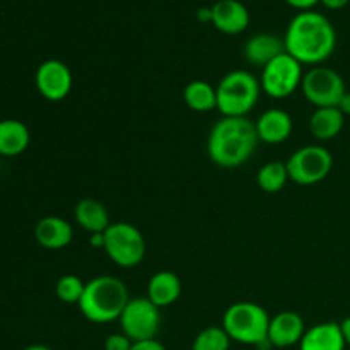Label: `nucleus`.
<instances>
[{
  "instance_id": "2eb2a0df",
  "label": "nucleus",
  "mask_w": 350,
  "mask_h": 350,
  "mask_svg": "<svg viewBox=\"0 0 350 350\" xmlns=\"http://www.w3.org/2000/svg\"><path fill=\"white\" fill-rule=\"evenodd\" d=\"M34 238L40 246L46 250L67 248L74 239V229L65 219L58 215H48L36 224Z\"/></svg>"
},
{
  "instance_id": "473e14b6",
  "label": "nucleus",
  "mask_w": 350,
  "mask_h": 350,
  "mask_svg": "<svg viewBox=\"0 0 350 350\" xmlns=\"http://www.w3.org/2000/svg\"><path fill=\"white\" fill-rule=\"evenodd\" d=\"M340 330H342V335H344L345 345H349V347H350V317L345 318V320L342 321Z\"/></svg>"
},
{
  "instance_id": "4be33fe9",
  "label": "nucleus",
  "mask_w": 350,
  "mask_h": 350,
  "mask_svg": "<svg viewBox=\"0 0 350 350\" xmlns=\"http://www.w3.org/2000/svg\"><path fill=\"white\" fill-rule=\"evenodd\" d=\"M185 105L197 113H208L217 108V91L205 81H193L183 91Z\"/></svg>"
},
{
  "instance_id": "20e7f679",
  "label": "nucleus",
  "mask_w": 350,
  "mask_h": 350,
  "mask_svg": "<svg viewBox=\"0 0 350 350\" xmlns=\"http://www.w3.org/2000/svg\"><path fill=\"white\" fill-rule=\"evenodd\" d=\"M269 325V313L260 304L250 301L231 304L222 317V328L226 334L231 340L245 345H270L267 340Z\"/></svg>"
},
{
  "instance_id": "5701e85b",
  "label": "nucleus",
  "mask_w": 350,
  "mask_h": 350,
  "mask_svg": "<svg viewBox=\"0 0 350 350\" xmlns=\"http://www.w3.org/2000/svg\"><path fill=\"white\" fill-rule=\"evenodd\" d=\"M289 181L287 166L282 161H270L260 167L256 174V183L265 193H279Z\"/></svg>"
},
{
  "instance_id": "6e6552de",
  "label": "nucleus",
  "mask_w": 350,
  "mask_h": 350,
  "mask_svg": "<svg viewBox=\"0 0 350 350\" xmlns=\"http://www.w3.org/2000/svg\"><path fill=\"white\" fill-rule=\"evenodd\" d=\"M286 166L291 181L310 187L320 183L330 174L334 157L323 146H304L287 159Z\"/></svg>"
},
{
  "instance_id": "cd10ccee",
  "label": "nucleus",
  "mask_w": 350,
  "mask_h": 350,
  "mask_svg": "<svg viewBox=\"0 0 350 350\" xmlns=\"http://www.w3.org/2000/svg\"><path fill=\"white\" fill-rule=\"evenodd\" d=\"M287 3H289L291 7H294V9H297L299 12H303V10H311L314 5H317L320 0H286Z\"/></svg>"
},
{
  "instance_id": "6ab92c4d",
  "label": "nucleus",
  "mask_w": 350,
  "mask_h": 350,
  "mask_svg": "<svg viewBox=\"0 0 350 350\" xmlns=\"http://www.w3.org/2000/svg\"><path fill=\"white\" fill-rule=\"evenodd\" d=\"M31 142L29 129L19 120H0V156L16 157L27 149Z\"/></svg>"
},
{
  "instance_id": "f257e3e1",
  "label": "nucleus",
  "mask_w": 350,
  "mask_h": 350,
  "mask_svg": "<svg viewBox=\"0 0 350 350\" xmlns=\"http://www.w3.org/2000/svg\"><path fill=\"white\" fill-rule=\"evenodd\" d=\"M284 46L301 65H321L332 57L337 46L335 27L323 14L303 10L289 23Z\"/></svg>"
},
{
  "instance_id": "dca6fc26",
  "label": "nucleus",
  "mask_w": 350,
  "mask_h": 350,
  "mask_svg": "<svg viewBox=\"0 0 350 350\" xmlns=\"http://www.w3.org/2000/svg\"><path fill=\"white\" fill-rule=\"evenodd\" d=\"M345 340L340 323L325 321L304 332L299 342V350H345Z\"/></svg>"
},
{
  "instance_id": "423d86ee",
  "label": "nucleus",
  "mask_w": 350,
  "mask_h": 350,
  "mask_svg": "<svg viewBox=\"0 0 350 350\" xmlns=\"http://www.w3.org/2000/svg\"><path fill=\"white\" fill-rule=\"evenodd\" d=\"M108 258L122 269H132L142 263L146 256V239L142 232L129 222H115L105 231V246Z\"/></svg>"
},
{
  "instance_id": "9b49d317",
  "label": "nucleus",
  "mask_w": 350,
  "mask_h": 350,
  "mask_svg": "<svg viewBox=\"0 0 350 350\" xmlns=\"http://www.w3.org/2000/svg\"><path fill=\"white\" fill-rule=\"evenodd\" d=\"M36 89L44 99L48 101H64L72 91V72L64 62L60 60H46L38 67L36 75Z\"/></svg>"
},
{
  "instance_id": "393cba45",
  "label": "nucleus",
  "mask_w": 350,
  "mask_h": 350,
  "mask_svg": "<svg viewBox=\"0 0 350 350\" xmlns=\"http://www.w3.org/2000/svg\"><path fill=\"white\" fill-rule=\"evenodd\" d=\"M85 282L81 277L74 275V273H67V275L60 277L55 286V293L57 297L65 304H79L82 294H84Z\"/></svg>"
},
{
  "instance_id": "4468645a",
  "label": "nucleus",
  "mask_w": 350,
  "mask_h": 350,
  "mask_svg": "<svg viewBox=\"0 0 350 350\" xmlns=\"http://www.w3.org/2000/svg\"><path fill=\"white\" fill-rule=\"evenodd\" d=\"M258 139L265 144H282L293 133V118L287 111L279 108L267 109L255 123Z\"/></svg>"
},
{
  "instance_id": "7ed1b4c3",
  "label": "nucleus",
  "mask_w": 350,
  "mask_h": 350,
  "mask_svg": "<svg viewBox=\"0 0 350 350\" xmlns=\"http://www.w3.org/2000/svg\"><path fill=\"white\" fill-rule=\"evenodd\" d=\"M129 301V289L123 280L111 275H99L85 282L84 294L77 306L85 320L103 325L120 320Z\"/></svg>"
},
{
  "instance_id": "f3484780",
  "label": "nucleus",
  "mask_w": 350,
  "mask_h": 350,
  "mask_svg": "<svg viewBox=\"0 0 350 350\" xmlns=\"http://www.w3.org/2000/svg\"><path fill=\"white\" fill-rule=\"evenodd\" d=\"M284 51H286L284 40L270 33L255 34V36L246 41L245 48H243V55H245L246 62L262 68Z\"/></svg>"
},
{
  "instance_id": "a211bd4d",
  "label": "nucleus",
  "mask_w": 350,
  "mask_h": 350,
  "mask_svg": "<svg viewBox=\"0 0 350 350\" xmlns=\"http://www.w3.org/2000/svg\"><path fill=\"white\" fill-rule=\"evenodd\" d=\"M181 296L180 277L170 270H161L150 277L147 284V297L157 308H166L176 303Z\"/></svg>"
},
{
  "instance_id": "1a4fd4ad",
  "label": "nucleus",
  "mask_w": 350,
  "mask_h": 350,
  "mask_svg": "<svg viewBox=\"0 0 350 350\" xmlns=\"http://www.w3.org/2000/svg\"><path fill=\"white\" fill-rule=\"evenodd\" d=\"M303 94L317 108H337L342 96L347 92L345 82L337 70L330 67L310 68L301 82Z\"/></svg>"
},
{
  "instance_id": "ddd939ff",
  "label": "nucleus",
  "mask_w": 350,
  "mask_h": 350,
  "mask_svg": "<svg viewBox=\"0 0 350 350\" xmlns=\"http://www.w3.org/2000/svg\"><path fill=\"white\" fill-rule=\"evenodd\" d=\"M212 24L224 34H239L250 26V12L239 0H219L212 5Z\"/></svg>"
},
{
  "instance_id": "f8f14e48",
  "label": "nucleus",
  "mask_w": 350,
  "mask_h": 350,
  "mask_svg": "<svg viewBox=\"0 0 350 350\" xmlns=\"http://www.w3.org/2000/svg\"><path fill=\"white\" fill-rule=\"evenodd\" d=\"M304 332V320L294 311H280L275 317L270 318L269 335L267 340L272 347L286 349L299 344L303 338Z\"/></svg>"
},
{
  "instance_id": "7c9ffc66",
  "label": "nucleus",
  "mask_w": 350,
  "mask_h": 350,
  "mask_svg": "<svg viewBox=\"0 0 350 350\" xmlns=\"http://www.w3.org/2000/svg\"><path fill=\"white\" fill-rule=\"evenodd\" d=\"M197 17L202 23H212V7H200L197 12Z\"/></svg>"
},
{
  "instance_id": "f03ea898",
  "label": "nucleus",
  "mask_w": 350,
  "mask_h": 350,
  "mask_svg": "<svg viewBox=\"0 0 350 350\" xmlns=\"http://www.w3.org/2000/svg\"><path fill=\"white\" fill-rule=\"evenodd\" d=\"M258 133L246 116H222L208 133L207 152L217 166L232 170L248 163L258 146Z\"/></svg>"
},
{
  "instance_id": "bb28decb",
  "label": "nucleus",
  "mask_w": 350,
  "mask_h": 350,
  "mask_svg": "<svg viewBox=\"0 0 350 350\" xmlns=\"http://www.w3.org/2000/svg\"><path fill=\"white\" fill-rule=\"evenodd\" d=\"M130 350H166V347H164L159 340H156V338H150V340L133 342Z\"/></svg>"
},
{
  "instance_id": "39448f33",
  "label": "nucleus",
  "mask_w": 350,
  "mask_h": 350,
  "mask_svg": "<svg viewBox=\"0 0 350 350\" xmlns=\"http://www.w3.org/2000/svg\"><path fill=\"white\" fill-rule=\"evenodd\" d=\"M217 109L222 116H246L262 94L260 81L248 70H232L219 81Z\"/></svg>"
},
{
  "instance_id": "2f4dec72",
  "label": "nucleus",
  "mask_w": 350,
  "mask_h": 350,
  "mask_svg": "<svg viewBox=\"0 0 350 350\" xmlns=\"http://www.w3.org/2000/svg\"><path fill=\"white\" fill-rule=\"evenodd\" d=\"M91 246L92 248H103L105 246V232H94V234H91Z\"/></svg>"
},
{
  "instance_id": "c85d7f7f",
  "label": "nucleus",
  "mask_w": 350,
  "mask_h": 350,
  "mask_svg": "<svg viewBox=\"0 0 350 350\" xmlns=\"http://www.w3.org/2000/svg\"><path fill=\"white\" fill-rule=\"evenodd\" d=\"M320 2L323 3V5L327 7V9L340 10V9H344L345 5H347L350 0H320Z\"/></svg>"
},
{
  "instance_id": "c756f323",
  "label": "nucleus",
  "mask_w": 350,
  "mask_h": 350,
  "mask_svg": "<svg viewBox=\"0 0 350 350\" xmlns=\"http://www.w3.org/2000/svg\"><path fill=\"white\" fill-rule=\"evenodd\" d=\"M337 108L340 109L342 115L344 116H350V92H345L344 96H342L340 103L337 105Z\"/></svg>"
},
{
  "instance_id": "a878e982",
  "label": "nucleus",
  "mask_w": 350,
  "mask_h": 350,
  "mask_svg": "<svg viewBox=\"0 0 350 350\" xmlns=\"http://www.w3.org/2000/svg\"><path fill=\"white\" fill-rule=\"evenodd\" d=\"M133 342L125 334H113L106 337L105 350H130Z\"/></svg>"
},
{
  "instance_id": "0eeeda50",
  "label": "nucleus",
  "mask_w": 350,
  "mask_h": 350,
  "mask_svg": "<svg viewBox=\"0 0 350 350\" xmlns=\"http://www.w3.org/2000/svg\"><path fill=\"white\" fill-rule=\"evenodd\" d=\"M303 77V65L296 58L291 57L287 51H284L262 68L260 85H262V92H265L270 98L284 99L289 98L299 88Z\"/></svg>"
},
{
  "instance_id": "aec40b11",
  "label": "nucleus",
  "mask_w": 350,
  "mask_h": 350,
  "mask_svg": "<svg viewBox=\"0 0 350 350\" xmlns=\"http://www.w3.org/2000/svg\"><path fill=\"white\" fill-rule=\"evenodd\" d=\"M74 217L82 229L94 234V232H105L109 228V214L105 205L94 198H82L77 202L74 208Z\"/></svg>"
},
{
  "instance_id": "412c9836",
  "label": "nucleus",
  "mask_w": 350,
  "mask_h": 350,
  "mask_svg": "<svg viewBox=\"0 0 350 350\" xmlns=\"http://www.w3.org/2000/svg\"><path fill=\"white\" fill-rule=\"evenodd\" d=\"M345 116L338 108H317L310 118V132L318 140H332L344 129Z\"/></svg>"
},
{
  "instance_id": "72a5a7b5",
  "label": "nucleus",
  "mask_w": 350,
  "mask_h": 350,
  "mask_svg": "<svg viewBox=\"0 0 350 350\" xmlns=\"http://www.w3.org/2000/svg\"><path fill=\"white\" fill-rule=\"evenodd\" d=\"M24 350H53V349L46 347V345H29V347H26Z\"/></svg>"
},
{
  "instance_id": "9d476101",
  "label": "nucleus",
  "mask_w": 350,
  "mask_h": 350,
  "mask_svg": "<svg viewBox=\"0 0 350 350\" xmlns=\"http://www.w3.org/2000/svg\"><path fill=\"white\" fill-rule=\"evenodd\" d=\"M122 334L132 342L150 340L156 338L161 327L159 308L149 297H130L129 304L120 317Z\"/></svg>"
},
{
  "instance_id": "b1692460",
  "label": "nucleus",
  "mask_w": 350,
  "mask_h": 350,
  "mask_svg": "<svg viewBox=\"0 0 350 350\" xmlns=\"http://www.w3.org/2000/svg\"><path fill=\"white\" fill-rule=\"evenodd\" d=\"M231 342V337L226 334L224 328L208 327L195 337L191 350H229Z\"/></svg>"
}]
</instances>
